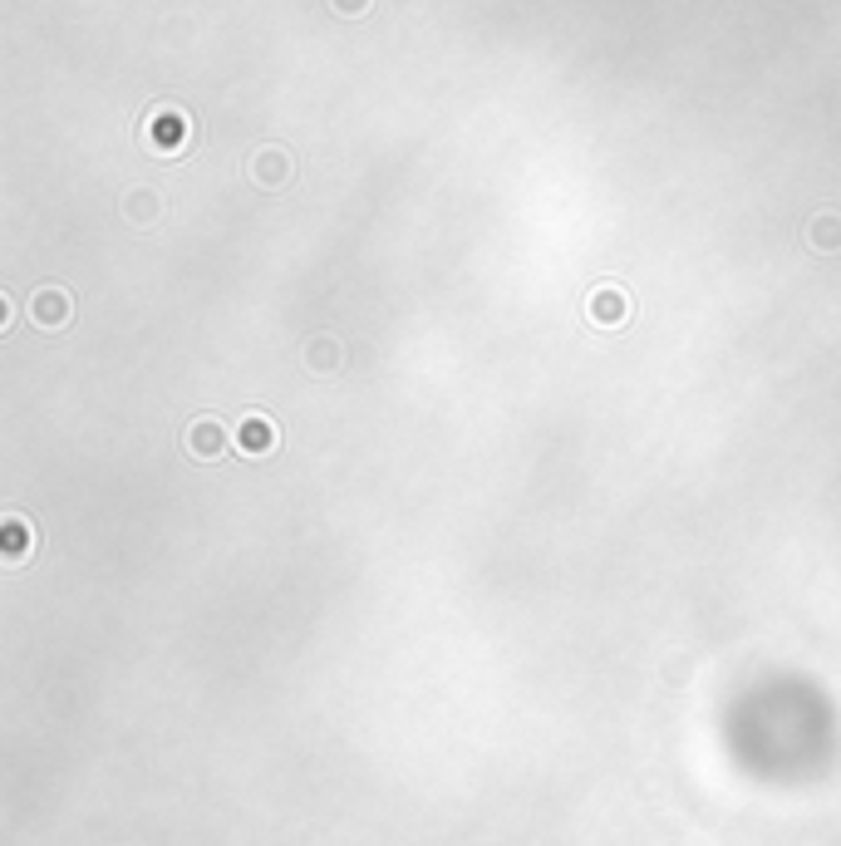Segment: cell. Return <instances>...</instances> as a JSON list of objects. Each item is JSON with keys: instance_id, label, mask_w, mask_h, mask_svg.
<instances>
[{"instance_id": "9", "label": "cell", "mask_w": 841, "mask_h": 846, "mask_svg": "<svg viewBox=\"0 0 841 846\" xmlns=\"http://www.w3.org/2000/svg\"><path fill=\"white\" fill-rule=\"evenodd\" d=\"M335 5H340L345 15H360V10H364V5H369V0H335Z\"/></svg>"}, {"instance_id": "3", "label": "cell", "mask_w": 841, "mask_h": 846, "mask_svg": "<svg viewBox=\"0 0 841 846\" xmlns=\"http://www.w3.org/2000/svg\"><path fill=\"white\" fill-rule=\"evenodd\" d=\"M35 320L40 325H64L69 320V296L64 291H40L35 296Z\"/></svg>"}, {"instance_id": "7", "label": "cell", "mask_w": 841, "mask_h": 846, "mask_svg": "<svg viewBox=\"0 0 841 846\" xmlns=\"http://www.w3.org/2000/svg\"><path fill=\"white\" fill-rule=\"evenodd\" d=\"M812 242H817V246H841V222H837V217H822V222L812 227Z\"/></svg>"}, {"instance_id": "1", "label": "cell", "mask_w": 841, "mask_h": 846, "mask_svg": "<svg viewBox=\"0 0 841 846\" xmlns=\"http://www.w3.org/2000/svg\"><path fill=\"white\" fill-rule=\"evenodd\" d=\"M187 448H192L197 458H222V453H227V433H222V423H217V419H197V423H192V433H187Z\"/></svg>"}, {"instance_id": "5", "label": "cell", "mask_w": 841, "mask_h": 846, "mask_svg": "<svg viewBox=\"0 0 841 846\" xmlns=\"http://www.w3.org/2000/svg\"><path fill=\"white\" fill-rule=\"evenodd\" d=\"M153 143H163V153H178V143H182V119H173V114L153 119Z\"/></svg>"}, {"instance_id": "6", "label": "cell", "mask_w": 841, "mask_h": 846, "mask_svg": "<svg viewBox=\"0 0 841 846\" xmlns=\"http://www.w3.org/2000/svg\"><path fill=\"white\" fill-rule=\"evenodd\" d=\"M286 173H291V168H286V158H281V153H261V158H256V178L266 182V187L286 182Z\"/></svg>"}, {"instance_id": "8", "label": "cell", "mask_w": 841, "mask_h": 846, "mask_svg": "<svg viewBox=\"0 0 841 846\" xmlns=\"http://www.w3.org/2000/svg\"><path fill=\"white\" fill-rule=\"evenodd\" d=\"M5 556H10V561H20V556H25V532H20V522H15V517L5 522Z\"/></svg>"}, {"instance_id": "2", "label": "cell", "mask_w": 841, "mask_h": 846, "mask_svg": "<svg viewBox=\"0 0 841 846\" xmlns=\"http://www.w3.org/2000/svg\"><path fill=\"white\" fill-rule=\"evenodd\" d=\"M237 448L241 453H271V448H276V423L251 414V419L237 428Z\"/></svg>"}, {"instance_id": "4", "label": "cell", "mask_w": 841, "mask_h": 846, "mask_svg": "<svg viewBox=\"0 0 841 846\" xmlns=\"http://www.w3.org/2000/svg\"><path fill=\"white\" fill-rule=\"evenodd\" d=\"M591 315H596L601 325H615V320H625L630 310H625V296H620V291H596V296H591Z\"/></svg>"}]
</instances>
